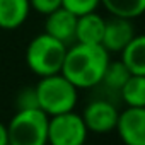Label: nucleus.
I'll return each mask as SVG.
<instances>
[{
  "instance_id": "obj_1",
  "label": "nucleus",
  "mask_w": 145,
  "mask_h": 145,
  "mask_svg": "<svg viewBox=\"0 0 145 145\" xmlns=\"http://www.w3.org/2000/svg\"><path fill=\"white\" fill-rule=\"evenodd\" d=\"M109 63V53L101 44L75 43L67 48L60 74L77 89H91L101 84Z\"/></svg>"
},
{
  "instance_id": "obj_2",
  "label": "nucleus",
  "mask_w": 145,
  "mask_h": 145,
  "mask_svg": "<svg viewBox=\"0 0 145 145\" xmlns=\"http://www.w3.org/2000/svg\"><path fill=\"white\" fill-rule=\"evenodd\" d=\"M38 108L46 116H55L61 113L74 111L77 106L79 89L72 86L61 74H53L41 77L34 86Z\"/></svg>"
},
{
  "instance_id": "obj_3",
  "label": "nucleus",
  "mask_w": 145,
  "mask_h": 145,
  "mask_svg": "<svg viewBox=\"0 0 145 145\" xmlns=\"http://www.w3.org/2000/svg\"><path fill=\"white\" fill-rule=\"evenodd\" d=\"M67 55V44L48 36L46 33L31 39L26 50V63L33 74L39 77L60 74Z\"/></svg>"
},
{
  "instance_id": "obj_4",
  "label": "nucleus",
  "mask_w": 145,
  "mask_h": 145,
  "mask_svg": "<svg viewBox=\"0 0 145 145\" xmlns=\"http://www.w3.org/2000/svg\"><path fill=\"white\" fill-rule=\"evenodd\" d=\"M9 145H48V116L41 109H17L7 125Z\"/></svg>"
},
{
  "instance_id": "obj_5",
  "label": "nucleus",
  "mask_w": 145,
  "mask_h": 145,
  "mask_svg": "<svg viewBox=\"0 0 145 145\" xmlns=\"http://www.w3.org/2000/svg\"><path fill=\"white\" fill-rule=\"evenodd\" d=\"M87 126L80 114L68 111L48 116V143L50 145H82L87 138Z\"/></svg>"
},
{
  "instance_id": "obj_6",
  "label": "nucleus",
  "mask_w": 145,
  "mask_h": 145,
  "mask_svg": "<svg viewBox=\"0 0 145 145\" xmlns=\"http://www.w3.org/2000/svg\"><path fill=\"white\" fill-rule=\"evenodd\" d=\"M118 114L120 113L113 103H109L106 99H94L86 106V109L80 116L89 131L109 133L116 128Z\"/></svg>"
},
{
  "instance_id": "obj_7",
  "label": "nucleus",
  "mask_w": 145,
  "mask_h": 145,
  "mask_svg": "<svg viewBox=\"0 0 145 145\" xmlns=\"http://www.w3.org/2000/svg\"><path fill=\"white\" fill-rule=\"evenodd\" d=\"M123 145H145V108H126L118 114L116 128Z\"/></svg>"
},
{
  "instance_id": "obj_8",
  "label": "nucleus",
  "mask_w": 145,
  "mask_h": 145,
  "mask_svg": "<svg viewBox=\"0 0 145 145\" xmlns=\"http://www.w3.org/2000/svg\"><path fill=\"white\" fill-rule=\"evenodd\" d=\"M137 36L135 26L131 19L125 17H111L104 24V34L101 46L109 53V51H121L133 38Z\"/></svg>"
},
{
  "instance_id": "obj_9",
  "label": "nucleus",
  "mask_w": 145,
  "mask_h": 145,
  "mask_svg": "<svg viewBox=\"0 0 145 145\" xmlns=\"http://www.w3.org/2000/svg\"><path fill=\"white\" fill-rule=\"evenodd\" d=\"M75 24L77 16L70 10L58 7L56 10L50 12L44 21V33L55 39H58L63 44H70L75 41Z\"/></svg>"
},
{
  "instance_id": "obj_10",
  "label": "nucleus",
  "mask_w": 145,
  "mask_h": 145,
  "mask_svg": "<svg viewBox=\"0 0 145 145\" xmlns=\"http://www.w3.org/2000/svg\"><path fill=\"white\" fill-rule=\"evenodd\" d=\"M104 17L96 12H89L77 17L75 24V41L82 44H101L104 34Z\"/></svg>"
},
{
  "instance_id": "obj_11",
  "label": "nucleus",
  "mask_w": 145,
  "mask_h": 145,
  "mask_svg": "<svg viewBox=\"0 0 145 145\" xmlns=\"http://www.w3.org/2000/svg\"><path fill=\"white\" fill-rule=\"evenodd\" d=\"M29 0H0V29H17L29 16Z\"/></svg>"
},
{
  "instance_id": "obj_12",
  "label": "nucleus",
  "mask_w": 145,
  "mask_h": 145,
  "mask_svg": "<svg viewBox=\"0 0 145 145\" xmlns=\"http://www.w3.org/2000/svg\"><path fill=\"white\" fill-rule=\"evenodd\" d=\"M121 63L131 75H145V38L137 34L121 51Z\"/></svg>"
},
{
  "instance_id": "obj_13",
  "label": "nucleus",
  "mask_w": 145,
  "mask_h": 145,
  "mask_svg": "<svg viewBox=\"0 0 145 145\" xmlns=\"http://www.w3.org/2000/svg\"><path fill=\"white\" fill-rule=\"evenodd\" d=\"M113 17L137 19L145 10V0H99Z\"/></svg>"
},
{
  "instance_id": "obj_14",
  "label": "nucleus",
  "mask_w": 145,
  "mask_h": 145,
  "mask_svg": "<svg viewBox=\"0 0 145 145\" xmlns=\"http://www.w3.org/2000/svg\"><path fill=\"white\" fill-rule=\"evenodd\" d=\"M130 108H145V75H130L118 91Z\"/></svg>"
},
{
  "instance_id": "obj_15",
  "label": "nucleus",
  "mask_w": 145,
  "mask_h": 145,
  "mask_svg": "<svg viewBox=\"0 0 145 145\" xmlns=\"http://www.w3.org/2000/svg\"><path fill=\"white\" fill-rule=\"evenodd\" d=\"M130 75L131 74L128 72V68L121 61H111L109 60V63H108V67L104 70L101 84H104L106 87H109L113 91H120L125 86V82L130 79Z\"/></svg>"
},
{
  "instance_id": "obj_16",
  "label": "nucleus",
  "mask_w": 145,
  "mask_h": 145,
  "mask_svg": "<svg viewBox=\"0 0 145 145\" xmlns=\"http://www.w3.org/2000/svg\"><path fill=\"white\" fill-rule=\"evenodd\" d=\"M99 4H101L99 0H61V7L75 14L77 17L89 12H96Z\"/></svg>"
},
{
  "instance_id": "obj_17",
  "label": "nucleus",
  "mask_w": 145,
  "mask_h": 145,
  "mask_svg": "<svg viewBox=\"0 0 145 145\" xmlns=\"http://www.w3.org/2000/svg\"><path fill=\"white\" fill-rule=\"evenodd\" d=\"M16 106H17V109H36L38 108V99H36L34 87L21 89L19 94H17V99H16Z\"/></svg>"
},
{
  "instance_id": "obj_18",
  "label": "nucleus",
  "mask_w": 145,
  "mask_h": 145,
  "mask_svg": "<svg viewBox=\"0 0 145 145\" xmlns=\"http://www.w3.org/2000/svg\"><path fill=\"white\" fill-rule=\"evenodd\" d=\"M29 5L33 10H36L43 16H48L50 12L61 7V0H29Z\"/></svg>"
},
{
  "instance_id": "obj_19",
  "label": "nucleus",
  "mask_w": 145,
  "mask_h": 145,
  "mask_svg": "<svg viewBox=\"0 0 145 145\" xmlns=\"http://www.w3.org/2000/svg\"><path fill=\"white\" fill-rule=\"evenodd\" d=\"M0 145H9V135H7V125L0 121Z\"/></svg>"
},
{
  "instance_id": "obj_20",
  "label": "nucleus",
  "mask_w": 145,
  "mask_h": 145,
  "mask_svg": "<svg viewBox=\"0 0 145 145\" xmlns=\"http://www.w3.org/2000/svg\"><path fill=\"white\" fill-rule=\"evenodd\" d=\"M82 145H87V143H82Z\"/></svg>"
}]
</instances>
